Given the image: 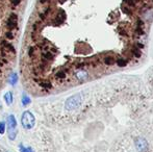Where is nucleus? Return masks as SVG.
<instances>
[{"label":"nucleus","instance_id":"nucleus-14","mask_svg":"<svg viewBox=\"0 0 153 152\" xmlns=\"http://www.w3.org/2000/svg\"><path fill=\"white\" fill-rule=\"evenodd\" d=\"M133 53H134V55L137 57L141 56V51H140V50H133Z\"/></svg>","mask_w":153,"mask_h":152},{"label":"nucleus","instance_id":"nucleus-4","mask_svg":"<svg viewBox=\"0 0 153 152\" xmlns=\"http://www.w3.org/2000/svg\"><path fill=\"white\" fill-rule=\"evenodd\" d=\"M134 146L139 152H145L148 149V142L142 136H137L134 139Z\"/></svg>","mask_w":153,"mask_h":152},{"label":"nucleus","instance_id":"nucleus-11","mask_svg":"<svg viewBox=\"0 0 153 152\" xmlns=\"http://www.w3.org/2000/svg\"><path fill=\"white\" fill-rule=\"evenodd\" d=\"M4 130H5V124L4 122H0V134H3Z\"/></svg>","mask_w":153,"mask_h":152},{"label":"nucleus","instance_id":"nucleus-5","mask_svg":"<svg viewBox=\"0 0 153 152\" xmlns=\"http://www.w3.org/2000/svg\"><path fill=\"white\" fill-rule=\"evenodd\" d=\"M7 81L12 85H15L17 83V81H18V75H17V74L15 73V72H13V73L10 75V77H8V80Z\"/></svg>","mask_w":153,"mask_h":152},{"label":"nucleus","instance_id":"nucleus-7","mask_svg":"<svg viewBox=\"0 0 153 152\" xmlns=\"http://www.w3.org/2000/svg\"><path fill=\"white\" fill-rule=\"evenodd\" d=\"M115 59H114L113 56H105L104 57V59H103V63L105 64V65H107V66H111V65H113L114 63H115Z\"/></svg>","mask_w":153,"mask_h":152},{"label":"nucleus","instance_id":"nucleus-12","mask_svg":"<svg viewBox=\"0 0 153 152\" xmlns=\"http://www.w3.org/2000/svg\"><path fill=\"white\" fill-rule=\"evenodd\" d=\"M125 1H126L129 5H134V4L137 2V0H125Z\"/></svg>","mask_w":153,"mask_h":152},{"label":"nucleus","instance_id":"nucleus-1","mask_svg":"<svg viewBox=\"0 0 153 152\" xmlns=\"http://www.w3.org/2000/svg\"><path fill=\"white\" fill-rule=\"evenodd\" d=\"M82 102V96L80 94H75V95L71 96L67 99L66 104H65V108L67 110L71 112V110H74L78 108L79 105Z\"/></svg>","mask_w":153,"mask_h":152},{"label":"nucleus","instance_id":"nucleus-13","mask_svg":"<svg viewBox=\"0 0 153 152\" xmlns=\"http://www.w3.org/2000/svg\"><path fill=\"white\" fill-rule=\"evenodd\" d=\"M10 2H12V4L14 6H17L21 2V0H10Z\"/></svg>","mask_w":153,"mask_h":152},{"label":"nucleus","instance_id":"nucleus-6","mask_svg":"<svg viewBox=\"0 0 153 152\" xmlns=\"http://www.w3.org/2000/svg\"><path fill=\"white\" fill-rule=\"evenodd\" d=\"M4 99H5L6 103L8 104V105H10V104L13 103V101H14V99H13V95L10 92H8V93H6L5 95H4Z\"/></svg>","mask_w":153,"mask_h":152},{"label":"nucleus","instance_id":"nucleus-10","mask_svg":"<svg viewBox=\"0 0 153 152\" xmlns=\"http://www.w3.org/2000/svg\"><path fill=\"white\" fill-rule=\"evenodd\" d=\"M19 149H20L21 152H32L31 148H25V147L22 146V145H20V146H19Z\"/></svg>","mask_w":153,"mask_h":152},{"label":"nucleus","instance_id":"nucleus-8","mask_svg":"<svg viewBox=\"0 0 153 152\" xmlns=\"http://www.w3.org/2000/svg\"><path fill=\"white\" fill-rule=\"evenodd\" d=\"M116 63H117V65L119 66V67H124V66H126L127 62L125 61L124 59H118L117 61H116Z\"/></svg>","mask_w":153,"mask_h":152},{"label":"nucleus","instance_id":"nucleus-15","mask_svg":"<svg viewBox=\"0 0 153 152\" xmlns=\"http://www.w3.org/2000/svg\"><path fill=\"white\" fill-rule=\"evenodd\" d=\"M46 1H47V0H46Z\"/></svg>","mask_w":153,"mask_h":152},{"label":"nucleus","instance_id":"nucleus-9","mask_svg":"<svg viewBox=\"0 0 153 152\" xmlns=\"http://www.w3.org/2000/svg\"><path fill=\"white\" fill-rule=\"evenodd\" d=\"M22 103H23V105H24V106L30 103V99H29V97L27 95H23V97H22Z\"/></svg>","mask_w":153,"mask_h":152},{"label":"nucleus","instance_id":"nucleus-2","mask_svg":"<svg viewBox=\"0 0 153 152\" xmlns=\"http://www.w3.org/2000/svg\"><path fill=\"white\" fill-rule=\"evenodd\" d=\"M21 123H22V126L25 129H31V128L34 127V124H36L34 116L30 112L26 110V112L23 113L22 118H21Z\"/></svg>","mask_w":153,"mask_h":152},{"label":"nucleus","instance_id":"nucleus-3","mask_svg":"<svg viewBox=\"0 0 153 152\" xmlns=\"http://www.w3.org/2000/svg\"><path fill=\"white\" fill-rule=\"evenodd\" d=\"M7 130H8V138L10 140H15L17 136V122L14 115H10L7 119Z\"/></svg>","mask_w":153,"mask_h":152}]
</instances>
